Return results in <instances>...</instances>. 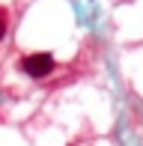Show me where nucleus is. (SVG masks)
Instances as JSON below:
<instances>
[{
	"mask_svg": "<svg viewBox=\"0 0 143 146\" xmlns=\"http://www.w3.org/2000/svg\"><path fill=\"white\" fill-rule=\"evenodd\" d=\"M51 69H54V57L48 51H36V54L21 57V72H27L30 78H48Z\"/></svg>",
	"mask_w": 143,
	"mask_h": 146,
	"instance_id": "1",
	"label": "nucleus"
},
{
	"mask_svg": "<svg viewBox=\"0 0 143 146\" xmlns=\"http://www.w3.org/2000/svg\"><path fill=\"white\" fill-rule=\"evenodd\" d=\"M6 30H9V9H6V6H0V42H3Z\"/></svg>",
	"mask_w": 143,
	"mask_h": 146,
	"instance_id": "2",
	"label": "nucleus"
}]
</instances>
